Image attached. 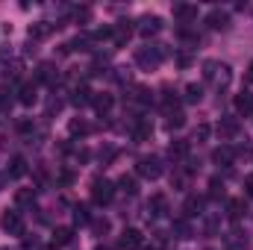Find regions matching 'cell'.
Returning a JSON list of instances; mask_svg holds the SVG:
<instances>
[{
    "label": "cell",
    "mask_w": 253,
    "mask_h": 250,
    "mask_svg": "<svg viewBox=\"0 0 253 250\" xmlns=\"http://www.w3.org/2000/svg\"><path fill=\"white\" fill-rule=\"evenodd\" d=\"M203 77H206L209 83H215L218 88H221V85H227V83L233 80V74H230V65L215 62V59H206V62H203Z\"/></svg>",
    "instance_id": "cell-1"
},
{
    "label": "cell",
    "mask_w": 253,
    "mask_h": 250,
    "mask_svg": "<svg viewBox=\"0 0 253 250\" xmlns=\"http://www.w3.org/2000/svg\"><path fill=\"white\" fill-rule=\"evenodd\" d=\"M215 129H218L221 141H230V138H236V135H239V118H221Z\"/></svg>",
    "instance_id": "cell-9"
},
{
    "label": "cell",
    "mask_w": 253,
    "mask_h": 250,
    "mask_svg": "<svg viewBox=\"0 0 253 250\" xmlns=\"http://www.w3.org/2000/svg\"><path fill=\"white\" fill-rule=\"evenodd\" d=\"M71 239H74V230H68V227H56L53 230V245L59 248V245H71Z\"/></svg>",
    "instance_id": "cell-26"
},
{
    "label": "cell",
    "mask_w": 253,
    "mask_h": 250,
    "mask_svg": "<svg viewBox=\"0 0 253 250\" xmlns=\"http://www.w3.org/2000/svg\"><path fill=\"white\" fill-rule=\"evenodd\" d=\"M115 197V186L109 183V180H91V200L97 203V206H103V203H109Z\"/></svg>",
    "instance_id": "cell-4"
},
{
    "label": "cell",
    "mask_w": 253,
    "mask_h": 250,
    "mask_svg": "<svg viewBox=\"0 0 253 250\" xmlns=\"http://www.w3.org/2000/svg\"><path fill=\"white\" fill-rule=\"evenodd\" d=\"M236 109H239L242 115H251L253 112V94H248V91L239 94V97H236Z\"/></svg>",
    "instance_id": "cell-27"
},
{
    "label": "cell",
    "mask_w": 253,
    "mask_h": 250,
    "mask_svg": "<svg viewBox=\"0 0 253 250\" xmlns=\"http://www.w3.org/2000/svg\"><path fill=\"white\" fill-rule=\"evenodd\" d=\"M24 174H27V159H24V156H12V162H9V177L18 180V177H24Z\"/></svg>",
    "instance_id": "cell-21"
},
{
    "label": "cell",
    "mask_w": 253,
    "mask_h": 250,
    "mask_svg": "<svg viewBox=\"0 0 253 250\" xmlns=\"http://www.w3.org/2000/svg\"><path fill=\"white\" fill-rule=\"evenodd\" d=\"M97 250H109V248H97Z\"/></svg>",
    "instance_id": "cell-46"
},
{
    "label": "cell",
    "mask_w": 253,
    "mask_h": 250,
    "mask_svg": "<svg viewBox=\"0 0 253 250\" xmlns=\"http://www.w3.org/2000/svg\"><path fill=\"white\" fill-rule=\"evenodd\" d=\"M53 27H59V24H47V21H36V24H30V39H47V36L53 33Z\"/></svg>",
    "instance_id": "cell-17"
},
{
    "label": "cell",
    "mask_w": 253,
    "mask_h": 250,
    "mask_svg": "<svg viewBox=\"0 0 253 250\" xmlns=\"http://www.w3.org/2000/svg\"><path fill=\"white\" fill-rule=\"evenodd\" d=\"M233 159H236V150H233L230 144H221V147L212 153V162H215V165H233Z\"/></svg>",
    "instance_id": "cell-15"
},
{
    "label": "cell",
    "mask_w": 253,
    "mask_h": 250,
    "mask_svg": "<svg viewBox=\"0 0 253 250\" xmlns=\"http://www.w3.org/2000/svg\"><path fill=\"white\" fill-rule=\"evenodd\" d=\"M227 215H230V221H239L245 215V200H230L227 203Z\"/></svg>",
    "instance_id": "cell-28"
},
{
    "label": "cell",
    "mask_w": 253,
    "mask_h": 250,
    "mask_svg": "<svg viewBox=\"0 0 253 250\" xmlns=\"http://www.w3.org/2000/svg\"><path fill=\"white\" fill-rule=\"evenodd\" d=\"M186 124V115L183 112H168V121H165V126L174 132V129H180V126Z\"/></svg>",
    "instance_id": "cell-31"
},
{
    "label": "cell",
    "mask_w": 253,
    "mask_h": 250,
    "mask_svg": "<svg viewBox=\"0 0 253 250\" xmlns=\"http://www.w3.org/2000/svg\"><path fill=\"white\" fill-rule=\"evenodd\" d=\"M135 171H138L144 180H159V177H162V159H159V156H141L138 165H135Z\"/></svg>",
    "instance_id": "cell-3"
},
{
    "label": "cell",
    "mask_w": 253,
    "mask_h": 250,
    "mask_svg": "<svg viewBox=\"0 0 253 250\" xmlns=\"http://www.w3.org/2000/svg\"><path fill=\"white\" fill-rule=\"evenodd\" d=\"M59 109H62L59 100H50V103H47V115H53V112H59Z\"/></svg>",
    "instance_id": "cell-41"
},
{
    "label": "cell",
    "mask_w": 253,
    "mask_h": 250,
    "mask_svg": "<svg viewBox=\"0 0 253 250\" xmlns=\"http://www.w3.org/2000/svg\"><path fill=\"white\" fill-rule=\"evenodd\" d=\"M18 129H21V132H30V129H33V121H18Z\"/></svg>",
    "instance_id": "cell-43"
},
{
    "label": "cell",
    "mask_w": 253,
    "mask_h": 250,
    "mask_svg": "<svg viewBox=\"0 0 253 250\" xmlns=\"http://www.w3.org/2000/svg\"><path fill=\"white\" fill-rule=\"evenodd\" d=\"M168 156H171L174 162L186 159V156H189V141H183V138H174V141H171V147H168Z\"/></svg>",
    "instance_id": "cell-18"
},
{
    "label": "cell",
    "mask_w": 253,
    "mask_h": 250,
    "mask_svg": "<svg viewBox=\"0 0 253 250\" xmlns=\"http://www.w3.org/2000/svg\"><path fill=\"white\" fill-rule=\"evenodd\" d=\"M206 27H209V30H227V27H230V12H227V9H209Z\"/></svg>",
    "instance_id": "cell-7"
},
{
    "label": "cell",
    "mask_w": 253,
    "mask_h": 250,
    "mask_svg": "<svg viewBox=\"0 0 253 250\" xmlns=\"http://www.w3.org/2000/svg\"><path fill=\"white\" fill-rule=\"evenodd\" d=\"M0 227H3V233H9V236H24V218H21V212H3L0 215Z\"/></svg>",
    "instance_id": "cell-5"
},
{
    "label": "cell",
    "mask_w": 253,
    "mask_h": 250,
    "mask_svg": "<svg viewBox=\"0 0 253 250\" xmlns=\"http://www.w3.org/2000/svg\"><path fill=\"white\" fill-rule=\"evenodd\" d=\"M33 197H36V191H33V188H18V191H15V203H18V206L33 203Z\"/></svg>",
    "instance_id": "cell-30"
},
{
    "label": "cell",
    "mask_w": 253,
    "mask_h": 250,
    "mask_svg": "<svg viewBox=\"0 0 253 250\" xmlns=\"http://www.w3.org/2000/svg\"><path fill=\"white\" fill-rule=\"evenodd\" d=\"M200 209H203V200L200 197H186V203H183V215L186 218H194V215H200Z\"/></svg>",
    "instance_id": "cell-22"
},
{
    "label": "cell",
    "mask_w": 253,
    "mask_h": 250,
    "mask_svg": "<svg viewBox=\"0 0 253 250\" xmlns=\"http://www.w3.org/2000/svg\"><path fill=\"white\" fill-rule=\"evenodd\" d=\"M91 230H94L97 236H103V233H109V221H106V218H97V221H91Z\"/></svg>",
    "instance_id": "cell-36"
},
{
    "label": "cell",
    "mask_w": 253,
    "mask_h": 250,
    "mask_svg": "<svg viewBox=\"0 0 253 250\" xmlns=\"http://www.w3.org/2000/svg\"><path fill=\"white\" fill-rule=\"evenodd\" d=\"M209 132H212L209 124H197V129H194V141H206V138H209Z\"/></svg>",
    "instance_id": "cell-37"
},
{
    "label": "cell",
    "mask_w": 253,
    "mask_h": 250,
    "mask_svg": "<svg viewBox=\"0 0 253 250\" xmlns=\"http://www.w3.org/2000/svg\"><path fill=\"white\" fill-rule=\"evenodd\" d=\"M224 245H227V250H248V236H242V233H227V236H224Z\"/></svg>",
    "instance_id": "cell-20"
},
{
    "label": "cell",
    "mask_w": 253,
    "mask_h": 250,
    "mask_svg": "<svg viewBox=\"0 0 253 250\" xmlns=\"http://www.w3.org/2000/svg\"><path fill=\"white\" fill-rule=\"evenodd\" d=\"M36 100H39V83H24V85L18 88V103L33 106Z\"/></svg>",
    "instance_id": "cell-11"
},
{
    "label": "cell",
    "mask_w": 253,
    "mask_h": 250,
    "mask_svg": "<svg viewBox=\"0 0 253 250\" xmlns=\"http://www.w3.org/2000/svg\"><path fill=\"white\" fill-rule=\"evenodd\" d=\"M245 194L253 197V174H251V177H245Z\"/></svg>",
    "instance_id": "cell-40"
},
{
    "label": "cell",
    "mask_w": 253,
    "mask_h": 250,
    "mask_svg": "<svg viewBox=\"0 0 253 250\" xmlns=\"http://www.w3.org/2000/svg\"><path fill=\"white\" fill-rule=\"evenodd\" d=\"M150 135H153V124H150L147 118H138V121H135V129H132V138H135V141H147Z\"/></svg>",
    "instance_id": "cell-19"
},
{
    "label": "cell",
    "mask_w": 253,
    "mask_h": 250,
    "mask_svg": "<svg viewBox=\"0 0 253 250\" xmlns=\"http://www.w3.org/2000/svg\"><path fill=\"white\" fill-rule=\"evenodd\" d=\"M112 103H115V100H112V94H94V100H91V106H94L100 115H106V112L112 109Z\"/></svg>",
    "instance_id": "cell-25"
},
{
    "label": "cell",
    "mask_w": 253,
    "mask_h": 250,
    "mask_svg": "<svg viewBox=\"0 0 253 250\" xmlns=\"http://www.w3.org/2000/svg\"><path fill=\"white\" fill-rule=\"evenodd\" d=\"M56 80H59V71L53 68L50 62H44L39 68V74H36V83H47V85H56Z\"/></svg>",
    "instance_id": "cell-13"
},
{
    "label": "cell",
    "mask_w": 253,
    "mask_h": 250,
    "mask_svg": "<svg viewBox=\"0 0 253 250\" xmlns=\"http://www.w3.org/2000/svg\"><path fill=\"white\" fill-rule=\"evenodd\" d=\"M248 83H253V62H251V68H248Z\"/></svg>",
    "instance_id": "cell-44"
},
{
    "label": "cell",
    "mask_w": 253,
    "mask_h": 250,
    "mask_svg": "<svg viewBox=\"0 0 253 250\" xmlns=\"http://www.w3.org/2000/svg\"><path fill=\"white\" fill-rule=\"evenodd\" d=\"M88 18H91V9H88V6H80V9H74V21H77V24H85Z\"/></svg>",
    "instance_id": "cell-34"
},
{
    "label": "cell",
    "mask_w": 253,
    "mask_h": 250,
    "mask_svg": "<svg viewBox=\"0 0 253 250\" xmlns=\"http://www.w3.org/2000/svg\"><path fill=\"white\" fill-rule=\"evenodd\" d=\"M118 188H121L124 194H135V191H138V186H135L132 177H121V180H118Z\"/></svg>",
    "instance_id": "cell-33"
},
{
    "label": "cell",
    "mask_w": 253,
    "mask_h": 250,
    "mask_svg": "<svg viewBox=\"0 0 253 250\" xmlns=\"http://www.w3.org/2000/svg\"><path fill=\"white\" fill-rule=\"evenodd\" d=\"M174 233H177V239H189V236H191V227L186 224V221H177V224H174Z\"/></svg>",
    "instance_id": "cell-35"
},
{
    "label": "cell",
    "mask_w": 253,
    "mask_h": 250,
    "mask_svg": "<svg viewBox=\"0 0 253 250\" xmlns=\"http://www.w3.org/2000/svg\"><path fill=\"white\" fill-rule=\"evenodd\" d=\"M141 245H144V236L135 227H126L124 233H121V239H118V248L121 250H138Z\"/></svg>",
    "instance_id": "cell-6"
},
{
    "label": "cell",
    "mask_w": 253,
    "mask_h": 250,
    "mask_svg": "<svg viewBox=\"0 0 253 250\" xmlns=\"http://www.w3.org/2000/svg\"><path fill=\"white\" fill-rule=\"evenodd\" d=\"M74 224H91L88 206H74Z\"/></svg>",
    "instance_id": "cell-32"
},
{
    "label": "cell",
    "mask_w": 253,
    "mask_h": 250,
    "mask_svg": "<svg viewBox=\"0 0 253 250\" xmlns=\"http://www.w3.org/2000/svg\"><path fill=\"white\" fill-rule=\"evenodd\" d=\"M138 33H141L144 39H150V36L162 33V18H159V15H144V18L138 21Z\"/></svg>",
    "instance_id": "cell-8"
},
{
    "label": "cell",
    "mask_w": 253,
    "mask_h": 250,
    "mask_svg": "<svg viewBox=\"0 0 253 250\" xmlns=\"http://www.w3.org/2000/svg\"><path fill=\"white\" fill-rule=\"evenodd\" d=\"M129 36H132L129 21H121V24H115V27H112V36H109V39H112V44H115V47H124L126 42H129Z\"/></svg>",
    "instance_id": "cell-10"
},
{
    "label": "cell",
    "mask_w": 253,
    "mask_h": 250,
    "mask_svg": "<svg viewBox=\"0 0 253 250\" xmlns=\"http://www.w3.org/2000/svg\"><path fill=\"white\" fill-rule=\"evenodd\" d=\"M209 194H212V197H221V194H224V188H221L218 180H212V183H209Z\"/></svg>",
    "instance_id": "cell-38"
},
{
    "label": "cell",
    "mask_w": 253,
    "mask_h": 250,
    "mask_svg": "<svg viewBox=\"0 0 253 250\" xmlns=\"http://www.w3.org/2000/svg\"><path fill=\"white\" fill-rule=\"evenodd\" d=\"M200 97H203V85L189 83V85H186V100H189V103H200Z\"/></svg>",
    "instance_id": "cell-29"
},
{
    "label": "cell",
    "mask_w": 253,
    "mask_h": 250,
    "mask_svg": "<svg viewBox=\"0 0 253 250\" xmlns=\"http://www.w3.org/2000/svg\"><path fill=\"white\" fill-rule=\"evenodd\" d=\"M91 100H94V94H91L85 85L74 88V97H71V103H74V106H85V103H91Z\"/></svg>",
    "instance_id": "cell-24"
},
{
    "label": "cell",
    "mask_w": 253,
    "mask_h": 250,
    "mask_svg": "<svg viewBox=\"0 0 253 250\" xmlns=\"http://www.w3.org/2000/svg\"><path fill=\"white\" fill-rule=\"evenodd\" d=\"M0 186H3V177H0Z\"/></svg>",
    "instance_id": "cell-47"
},
{
    "label": "cell",
    "mask_w": 253,
    "mask_h": 250,
    "mask_svg": "<svg viewBox=\"0 0 253 250\" xmlns=\"http://www.w3.org/2000/svg\"><path fill=\"white\" fill-rule=\"evenodd\" d=\"M68 132H71V135H88V132H91V124L83 121V118H71V121H68Z\"/></svg>",
    "instance_id": "cell-23"
},
{
    "label": "cell",
    "mask_w": 253,
    "mask_h": 250,
    "mask_svg": "<svg viewBox=\"0 0 253 250\" xmlns=\"http://www.w3.org/2000/svg\"><path fill=\"white\" fill-rule=\"evenodd\" d=\"M191 183V168H174V174H171V186L180 188V191H186Z\"/></svg>",
    "instance_id": "cell-14"
},
{
    "label": "cell",
    "mask_w": 253,
    "mask_h": 250,
    "mask_svg": "<svg viewBox=\"0 0 253 250\" xmlns=\"http://www.w3.org/2000/svg\"><path fill=\"white\" fill-rule=\"evenodd\" d=\"M147 209H150L153 218H162V215L168 212V197H165V194H153L150 203H147Z\"/></svg>",
    "instance_id": "cell-16"
},
{
    "label": "cell",
    "mask_w": 253,
    "mask_h": 250,
    "mask_svg": "<svg viewBox=\"0 0 253 250\" xmlns=\"http://www.w3.org/2000/svg\"><path fill=\"white\" fill-rule=\"evenodd\" d=\"M174 18L183 21V24H189V21L197 18V6H191V3H174Z\"/></svg>",
    "instance_id": "cell-12"
},
{
    "label": "cell",
    "mask_w": 253,
    "mask_h": 250,
    "mask_svg": "<svg viewBox=\"0 0 253 250\" xmlns=\"http://www.w3.org/2000/svg\"><path fill=\"white\" fill-rule=\"evenodd\" d=\"M165 59V50L162 47H141L138 53H135V62L141 65L144 71H153V68H159Z\"/></svg>",
    "instance_id": "cell-2"
},
{
    "label": "cell",
    "mask_w": 253,
    "mask_h": 250,
    "mask_svg": "<svg viewBox=\"0 0 253 250\" xmlns=\"http://www.w3.org/2000/svg\"><path fill=\"white\" fill-rule=\"evenodd\" d=\"M177 65H180V68H189V65H191V56L180 53V56H177Z\"/></svg>",
    "instance_id": "cell-42"
},
{
    "label": "cell",
    "mask_w": 253,
    "mask_h": 250,
    "mask_svg": "<svg viewBox=\"0 0 253 250\" xmlns=\"http://www.w3.org/2000/svg\"><path fill=\"white\" fill-rule=\"evenodd\" d=\"M59 183H62V186H71V183H74V174H71V171H62V174H59Z\"/></svg>",
    "instance_id": "cell-39"
},
{
    "label": "cell",
    "mask_w": 253,
    "mask_h": 250,
    "mask_svg": "<svg viewBox=\"0 0 253 250\" xmlns=\"http://www.w3.org/2000/svg\"><path fill=\"white\" fill-rule=\"evenodd\" d=\"M42 250H56V245H53V248H42Z\"/></svg>",
    "instance_id": "cell-45"
}]
</instances>
